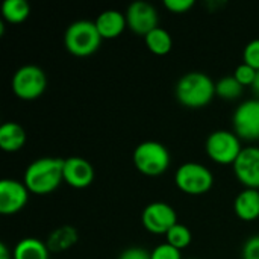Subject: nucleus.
<instances>
[{
	"label": "nucleus",
	"mask_w": 259,
	"mask_h": 259,
	"mask_svg": "<svg viewBox=\"0 0 259 259\" xmlns=\"http://www.w3.org/2000/svg\"><path fill=\"white\" fill-rule=\"evenodd\" d=\"M30 14V6L26 0H5L2 5V17L11 24L23 23Z\"/></svg>",
	"instance_id": "20"
},
{
	"label": "nucleus",
	"mask_w": 259,
	"mask_h": 259,
	"mask_svg": "<svg viewBox=\"0 0 259 259\" xmlns=\"http://www.w3.org/2000/svg\"><path fill=\"white\" fill-rule=\"evenodd\" d=\"M144 41H146L147 49L153 55H158V56H164V55L170 53L171 47H173V38H171L170 32L159 26L156 29H153L152 32H149L144 36Z\"/></svg>",
	"instance_id": "19"
},
{
	"label": "nucleus",
	"mask_w": 259,
	"mask_h": 259,
	"mask_svg": "<svg viewBox=\"0 0 259 259\" xmlns=\"http://www.w3.org/2000/svg\"><path fill=\"white\" fill-rule=\"evenodd\" d=\"M256 74H258V70H255L253 67H250L249 64L246 62H241L235 71H234V77L243 85V87H250L255 83V79H256Z\"/></svg>",
	"instance_id": "23"
},
{
	"label": "nucleus",
	"mask_w": 259,
	"mask_h": 259,
	"mask_svg": "<svg viewBox=\"0 0 259 259\" xmlns=\"http://www.w3.org/2000/svg\"><path fill=\"white\" fill-rule=\"evenodd\" d=\"M165 240H167L165 243H168L170 246H173V247H176V249H179V250H184V249H187V247L191 244V241H193V234H191L190 228H187L185 225L178 223V225H175V226L167 232Z\"/></svg>",
	"instance_id": "22"
},
{
	"label": "nucleus",
	"mask_w": 259,
	"mask_h": 259,
	"mask_svg": "<svg viewBox=\"0 0 259 259\" xmlns=\"http://www.w3.org/2000/svg\"><path fill=\"white\" fill-rule=\"evenodd\" d=\"M252 90H253V93L256 94V97H258V99H259V71H258V74H256L255 83L252 85Z\"/></svg>",
	"instance_id": "30"
},
{
	"label": "nucleus",
	"mask_w": 259,
	"mask_h": 259,
	"mask_svg": "<svg viewBox=\"0 0 259 259\" xmlns=\"http://www.w3.org/2000/svg\"><path fill=\"white\" fill-rule=\"evenodd\" d=\"M235 215L243 222H255L259 219V190L244 188L234 200Z\"/></svg>",
	"instance_id": "15"
},
{
	"label": "nucleus",
	"mask_w": 259,
	"mask_h": 259,
	"mask_svg": "<svg viewBox=\"0 0 259 259\" xmlns=\"http://www.w3.org/2000/svg\"><path fill=\"white\" fill-rule=\"evenodd\" d=\"M164 6L173 14H184L194 6V0H164Z\"/></svg>",
	"instance_id": "27"
},
{
	"label": "nucleus",
	"mask_w": 259,
	"mask_h": 259,
	"mask_svg": "<svg viewBox=\"0 0 259 259\" xmlns=\"http://www.w3.org/2000/svg\"><path fill=\"white\" fill-rule=\"evenodd\" d=\"M77 240H79L77 231L73 226L64 225V226L53 229L49 234L46 244H47L50 253H59V252H65L70 247H73L77 243Z\"/></svg>",
	"instance_id": "17"
},
{
	"label": "nucleus",
	"mask_w": 259,
	"mask_h": 259,
	"mask_svg": "<svg viewBox=\"0 0 259 259\" xmlns=\"http://www.w3.org/2000/svg\"><path fill=\"white\" fill-rule=\"evenodd\" d=\"M0 259H12V255H11L9 249L5 243L0 244Z\"/></svg>",
	"instance_id": "29"
},
{
	"label": "nucleus",
	"mask_w": 259,
	"mask_h": 259,
	"mask_svg": "<svg viewBox=\"0 0 259 259\" xmlns=\"http://www.w3.org/2000/svg\"><path fill=\"white\" fill-rule=\"evenodd\" d=\"M117 259H152L150 258V252L143 249V247H138V246H134V247H127L124 249Z\"/></svg>",
	"instance_id": "28"
},
{
	"label": "nucleus",
	"mask_w": 259,
	"mask_h": 259,
	"mask_svg": "<svg viewBox=\"0 0 259 259\" xmlns=\"http://www.w3.org/2000/svg\"><path fill=\"white\" fill-rule=\"evenodd\" d=\"M243 91L244 87L234 76H225L215 82V96L223 100H237Z\"/></svg>",
	"instance_id": "21"
},
{
	"label": "nucleus",
	"mask_w": 259,
	"mask_h": 259,
	"mask_svg": "<svg viewBox=\"0 0 259 259\" xmlns=\"http://www.w3.org/2000/svg\"><path fill=\"white\" fill-rule=\"evenodd\" d=\"M102 39L103 38L100 36L96 23L90 20L73 21L64 35L67 52L77 58H85L96 53L102 44Z\"/></svg>",
	"instance_id": "3"
},
{
	"label": "nucleus",
	"mask_w": 259,
	"mask_h": 259,
	"mask_svg": "<svg viewBox=\"0 0 259 259\" xmlns=\"http://www.w3.org/2000/svg\"><path fill=\"white\" fill-rule=\"evenodd\" d=\"M12 259H50V250L46 241L27 237L15 244Z\"/></svg>",
	"instance_id": "18"
},
{
	"label": "nucleus",
	"mask_w": 259,
	"mask_h": 259,
	"mask_svg": "<svg viewBox=\"0 0 259 259\" xmlns=\"http://www.w3.org/2000/svg\"><path fill=\"white\" fill-rule=\"evenodd\" d=\"M127 29H131L137 35L146 36L149 32L158 27L159 15L153 5L147 2H134L127 6L126 11Z\"/></svg>",
	"instance_id": "10"
},
{
	"label": "nucleus",
	"mask_w": 259,
	"mask_h": 259,
	"mask_svg": "<svg viewBox=\"0 0 259 259\" xmlns=\"http://www.w3.org/2000/svg\"><path fill=\"white\" fill-rule=\"evenodd\" d=\"M176 99L187 108H203L215 97V82L202 71L185 73L176 83Z\"/></svg>",
	"instance_id": "2"
},
{
	"label": "nucleus",
	"mask_w": 259,
	"mask_h": 259,
	"mask_svg": "<svg viewBox=\"0 0 259 259\" xmlns=\"http://www.w3.org/2000/svg\"><path fill=\"white\" fill-rule=\"evenodd\" d=\"M232 167L235 178L244 188L259 190V147H244Z\"/></svg>",
	"instance_id": "12"
},
{
	"label": "nucleus",
	"mask_w": 259,
	"mask_h": 259,
	"mask_svg": "<svg viewBox=\"0 0 259 259\" xmlns=\"http://www.w3.org/2000/svg\"><path fill=\"white\" fill-rule=\"evenodd\" d=\"M14 94L21 100H36L47 88V76L38 65L27 64L20 67L11 80Z\"/></svg>",
	"instance_id": "7"
},
{
	"label": "nucleus",
	"mask_w": 259,
	"mask_h": 259,
	"mask_svg": "<svg viewBox=\"0 0 259 259\" xmlns=\"http://www.w3.org/2000/svg\"><path fill=\"white\" fill-rule=\"evenodd\" d=\"M30 191L23 181L3 179L0 182V214L12 215L21 211L29 200Z\"/></svg>",
	"instance_id": "11"
},
{
	"label": "nucleus",
	"mask_w": 259,
	"mask_h": 259,
	"mask_svg": "<svg viewBox=\"0 0 259 259\" xmlns=\"http://www.w3.org/2000/svg\"><path fill=\"white\" fill-rule=\"evenodd\" d=\"M94 23L103 39L118 38L127 27L126 15L117 9H108V11L100 12Z\"/></svg>",
	"instance_id": "14"
},
{
	"label": "nucleus",
	"mask_w": 259,
	"mask_h": 259,
	"mask_svg": "<svg viewBox=\"0 0 259 259\" xmlns=\"http://www.w3.org/2000/svg\"><path fill=\"white\" fill-rule=\"evenodd\" d=\"M150 258L152 259H182L181 250L170 246L168 243H162L158 244L152 252H150Z\"/></svg>",
	"instance_id": "25"
},
{
	"label": "nucleus",
	"mask_w": 259,
	"mask_h": 259,
	"mask_svg": "<svg viewBox=\"0 0 259 259\" xmlns=\"http://www.w3.org/2000/svg\"><path fill=\"white\" fill-rule=\"evenodd\" d=\"M190 259H193V258H190Z\"/></svg>",
	"instance_id": "31"
},
{
	"label": "nucleus",
	"mask_w": 259,
	"mask_h": 259,
	"mask_svg": "<svg viewBox=\"0 0 259 259\" xmlns=\"http://www.w3.org/2000/svg\"><path fill=\"white\" fill-rule=\"evenodd\" d=\"M243 259H259V235H252L247 238L241 249Z\"/></svg>",
	"instance_id": "26"
},
{
	"label": "nucleus",
	"mask_w": 259,
	"mask_h": 259,
	"mask_svg": "<svg viewBox=\"0 0 259 259\" xmlns=\"http://www.w3.org/2000/svg\"><path fill=\"white\" fill-rule=\"evenodd\" d=\"M23 182L32 194L46 196L64 182V159L44 156L32 161L24 170Z\"/></svg>",
	"instance_id": "1"
},
{
	"label": "nucleus",
	"mask_w": 259,
	"mask_h": 259,
	"mask_svg": "<svg viewBox=\"0 0 259 259\" xmlns=\"http://www.w3.org/2000/svg\"><path fill=\"white\" fill-rule=\"evenodd\" d=\"M27 140L26 131L15 121H6L0 126V149L9 153L18 152L24 147Z\"/></svg>",
	"instance_id": "16"
},
{
	"label": "nucleus",
	"mask_w": 259,
	"mask_h": 259,
	"mask_svg": "<svg viewBox=\"0 0 259 259\" xmlns=\"http://www.w3.org/2000/svg\"><path fill=\"white\" fill-rule=\"evenodd\" d=\"M94 167L90 161L80 156H70L64 159V182L76 190L87 188L94 181Z\"/></svg>",
	"instance_id": "13"
},
{
	"label": "nucleus",
	"mask_w": 259,
	"mask_h": 259,
	"mask_svg": "<svg viewBox=\"0 0 259 259\" xmlns=\"http://www.w3.org/2000/svg\"><path fill=\"white\" fill-rule=\"evenodd\" d=\"M243 149L241 138L234 131H214L205 141V152L208 158L220 165H234Z\"/></svg>",
	"instance_id": "5"
},
{
	"label": "nucleus",
	"mask_w": 259,
	"mask_h": 259,
	"mask_svg": "<svg viewBox=\"0 0 259 259\" xmlns=\"http://www.w3.org/2000/svg\"><path fill=\"white\" fill-rule=\"evenodd\" d=\"M175 184L179 191L188 196L206 194L214 185L212 171L199 162H185L175 173Z\"/></svg>",
	"instance_id": "6"
},
{
	"label": "nucleus",
	"mask_w": 259,
	"mask_h": 259,
	"mask_svg": "<svg viewBox=\"0 0 259 259\" xmlns=\"http://www.w3.org/2000/svg\"><path fill=\"white\" fill-rule=\"evenodd\" d=\"M141 223L144 229L153 235H167V232L178 225V214L170 203L152 202L143 209Z\"/></svg>",
	"instance_id": "9"
},
{
	"label": "nucleus",
	"mask_w": 259,
	"mask_h": 259,
	"mask_svg": "<svg viewBox=\"0 0 259 259\" xmlns=\"http://www.w3.org/2000/svg\"><path fill=\"white\" fill-rule=\"evenodd\" d=\"M243 62L259 71V38L252 39L243 50Z\"/></svg>",
	"instance_id": "24"
},
{
	"label": "nucleus",
	"mask_w": 259,
	"mask_h": 259,
	"mask_svg": "<svg viewBox=\"0 0 259 259\" xmlns=\"http://www.w3.org/2000/svg\"><path fill=\"white\" fill-rule=\"evenodd\" d=\"M234 132L244 141L259 140V99L241 102L232 115Z\"/></svg>",
	"instance_id": "8"
},
{
	"label": "nucleus",
	"mask_w": 259,
	"mask_h": 259,
	"mask_svg": "<svg viewBox=\"0 0 259 259\" xmlns=\"http://www.w3.org/2000/svg\"><path fill=\"white\" fill-rule=\"evenodd\" d=\"M132 161L135 168L141 175L155 178L164 175L168 170L171 164V156L168 149L162 143L143 141L135 147L132 153Z\"/></svg>",
	"instance_id": "4"
}]
</instances>
